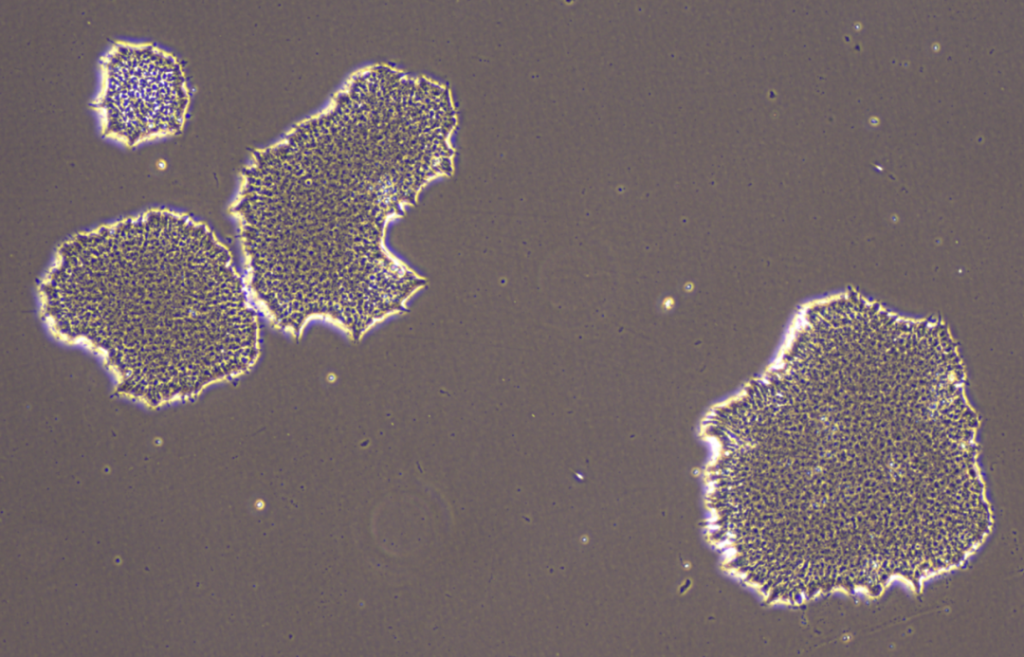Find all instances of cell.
Instances as JSON below:
<instances>
[{
	"label": "cell",
	"mask_w": 1024,
	"mask_h": 657,
	"mask_svg": "<svg viewBox=\"0 0 1024 657\" xmlns=\"http://www.w3.org/2000/svg\"><path fill=\"white\" fill-rule=\"evenodd\" d=\"M406 159L383 138L298 135L254 158L232 212L247 291L275 328L324 321L357 340L423 285L385 244L416 188Z\"/></svg>",
	"instance_id": "1"
},
{
	"label": "cell",
	"mask_w": 1024,
	"mask_h": 657,
	"mask_svg": "<svg viewBox=\"0 0 1024 657\" xmlns=\"http://www.w3.org/2000/svg\"><path fill=\"white\" fill-rule=\"evenodd\" d=\"M92 102L105 138L128 147L179 134L190 91L180 61L148 42H115L100 60Z\"/></svg>",
	"instance_id": "2"
}]
</instances>
